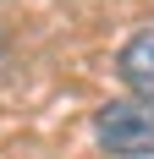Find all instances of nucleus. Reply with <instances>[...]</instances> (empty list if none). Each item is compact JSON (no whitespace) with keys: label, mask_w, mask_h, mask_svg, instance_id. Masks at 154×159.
I'll list each match as a JSON object with an SVG mask.
<instances>
[{"label":"nucleus","mask_w":154,"mask_h":159,"mask_svg":"<svg viewBox=\"0 0 154 159\" xmlns=\"http://www.w3.org/2000/svg\"><path fill=\"white\" fill-rule=\"evenodd\" d=\"M94 137H99L105 154H121V159L154 154V104L149 99H110V104H99Z\"/></svg>","instance_id":"obj_1"},{"label":"nucleus","mask_w":154,"mask_h":159,"mask_svg":"<svg viewBox=\"0 0 154 159\" xmlns=\"http://www.w3.org/2000/svg\"><path fill=\"white\" fill-rule=\"evenodd\" d=\"M116 66H121V82H127V88L154 104V28L132 33V39L121 44V61H116Z\"/></svg>","instance_id":"obj_2"}]
</instances>
